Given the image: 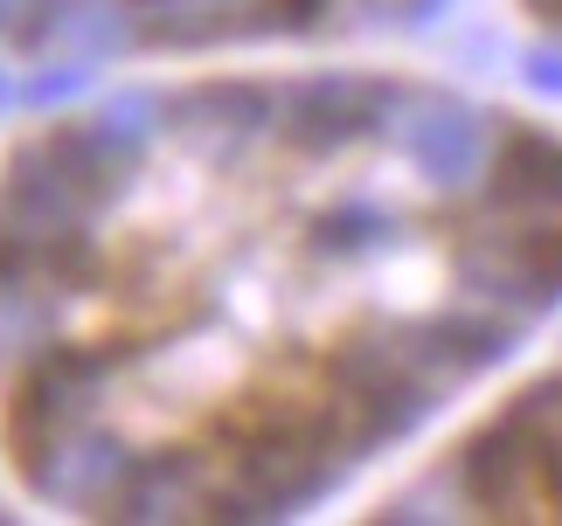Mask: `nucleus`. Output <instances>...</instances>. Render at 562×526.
<instances>
[{
  "label": "nucleus",
  "mask_w": 562,
  "mask_h": 526,
  "mask_svg": "<svg viewBox=\"0 0 562 526\" xmlns=\"http://www.w3.org/2000/svg\"><path fill=\"white\" fill-rule=\"evenodd\" d=\"M430 0H0V62L160 70L215 56L375 49Z\"/></svg>",
  "instance_id": "nucleus-2"
},
{
  "label": "nucleus",
  "mask_w": 562,
  "mask_h": 526,
  "mask_svg": "<svg viewBox=\"0 0 562 526\" xmlns=\"http://www.w3.org/2000/svg\"><path fill=\"white\" fill-rule=\"evenodd\" d=\"M507 8L521 14L542 42H555V49H562V0H507Z\"/></svg>",
  "instance_id": "nucleus-4"
},
{
  "label": "nucleus",
  "mask_w": 562,
  "mask_h": 526,
  "mask_svg": "<svg viewBox=\"0 0 562 526\" xmlns=\"http://www.w3.org/2000/svg\"><path fill=\"white\" fill-rule=\"evenodd\" d=\"M562 312V118L375 49L119 70L0 139V478L98 526L292 519Z\"/></svg>",
  "instance_id": "nucleus-1"
},
{
  "label": "nucleus",
  "mask_w": 562,
  "mask_h": 526,
  "mask_svg": "<svg viewBox=\"0 0 562 526\" xmlns=\"http://www.w3.org/2000/svg\"><path fill=\"white\" fill-rule=\"evenodd\" d=\"M361 513L562 526V354H521L424 450H409L389 485L361 492Z\"/></svg>",
  "instance_id": "nucleus-3"
}]
</instances>
